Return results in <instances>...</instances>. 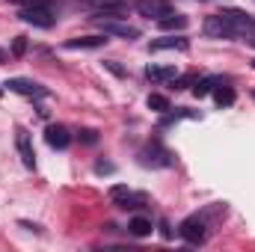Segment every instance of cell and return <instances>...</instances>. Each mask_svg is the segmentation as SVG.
<instances>
[{
  "instance_id": "1",
  "label": "cell",
  "mask_w": 255,
  "mask_h": 252,
  "mask_svg": "<svg viewBox=\"0 0 255 252\" xmlns=\"http://www.w3.org/2000/svg\"><path fill=\"white\" fill-rule=\"evenodd\" d=\"M136 157H139L142 166H151V169H166V166H172V151H169L166 145H160L157 139H154V142H145Z\"/></svg>"
},
{
  "instance_id": "2",
  "label": "cell",
  "mask_w": 255,
  "mask_h": 252,
  "mask_svg": "<svg viewBox=\"0 0 255 252\" xmlns=\"http://www.w3.org/2000/svg\"><path fill=\"white\" fill-rule=\"evenodd\" d=\"M18 18H21L24 24H33V27H42V30H48V27H54V21H57V15H54V9H51V3H45V6H21V12H18Z\"/></svg>"
},
{
  "instance_id": "3",
  "label": "cell",
  "mask_w": 255,
  "mask_h": 252,
  "mask_svg": "<svg viewBox=\"0 0 255 252\" xmlns=\"http://www.w3.org/2000/svg\"><path fill=\"white\" fill-rule=\"evenodd\" d=\"M110 202L116 208H122V211H133V208H142L148 199H145V193H136V190L125 187V184H113L110 187Z\"/></svg>"
},
{
  "instance_id": "4",
  "label": "cell",
  "mask_w": 255,
  "mask_h": 252,
  "mask_svg": "<svg viewBox=\"0 0 255 252\" xmlns=\"http://www.w3.org/2000/svg\"><path fill=\"white\" fill-rule=\"evenodd\" d=\"M95 24L104 30V36H119V39H139V30L136 27H130V24H122V21H116V18H95Z\"/></svg>"
},
{
  "instance_id": "5",
  "label": "cell",
  "mask_w": 255,
  "mask_h": 252,
  "mask_svg": "<svg viewBox=\"0 0 255 252\" xmlns=\"http://www.w3.org/2000/svg\"><path fill=\"white\" fill-rule=\"evenodd\" d=\"M6 86H9V92L30 95V98H48V95H51V92H48L42 83H36V80H27V77H9V80H6Z\"/></svg>"
},
{
  "instance_id": "6",
  "label": "cell",
  "mask_w": 255,
  "mask_h": 252,
  "mask_svg": "<svg viewBox=\"0 0 255 252\" xmlns=\"http://www.w3.org/2000/svg\"><path fill=\"white\" fill-rule=\"evenodd\" d=\"M15 145H18V154H21V163L27 169H36V151H33V136L27 127H15Z\"/></svg>"
},
{
  "instance_id": "7",
  "label": "cell",
  "mask_w": 255,
  "mask_h": 252,
  "mask_svg": "<svg viewBox=\"0 0 255 252\" xmlns=\"http://www.w3.org/2000/svg\"><path fill=\"white\" fill-rule=\"evenodd\" d=\"M202 30H205V36H211V39H235L232 24H229L220 12H217V15H208L205 24H202Z\"/></svg>"
},
{
  "instance_id": "8",
  "label": "cell",
  "mask_w": 255,
  "mask_h": 252,
  "mask_svg": "<svg viewBox=\"0 0 255 252\" xmlns=\"http://www.w3.org/2000/svg\"><path fill=\"white\" fill-rule=\"evenodd\" d=\"M178 232H181V238H184L187 244H202V241H205V220H202V217H187Z\"/></svg>"
},
{
  "instance_id": "9",
  "label": "cell",
  "mask_w": 255,
  "mask_h": 252,
  "mask_svg": "<svg viewBox=\"0 0 255 252\" xmlns=\"http://www.w3.org/2000/svg\"><path fill=\"white\" fill-rule=\"evenodd\" d=\"M148 51H190V39L184 36H163L148 45Z\"/></svg>"
},
{
  "instance_id": "10",
  "label": "cell",
  "mask_w": 255,
  "mask_h": 252,
  "mask_svg": "<svg viewBox=\"0 0 255 252\" xmlns=\"http://www.w3.org/2000/svg\"><path fill=\"white\" fill-rule=\"evenodd\" d=\"M45 139H48V145H51V148H68L71 133H68V127H63V125H48Z\"/></svg>"
},
{
  "instance_id": "11",
  "label": "cell",
  "mask_w": 255,
  "mask_h": 252,
  "mask_svg": "<svg viewBox=\"0 0 255 252\" xmlns=\"http://www.w3.org/2000/svg\"><path fill=\"white\" fill-rule=\"evenodd\" d=\"M101 45H107V36H77V39L65 42L68 51H89V48H101Z\"/></svg>"
},
{
  "instance_id": "12",
  "label": "cell",
  "mask_w": 255,
  "mask_h": 252,
  "mask_svg": "<svg viewBox=\"0 0 255 252\" xmlns=\"http://www.w3.org/2000/svg\"><path fill=\"white\" fill-rule=\"evenodd\" d=\"M139 12H142L145 18H163V15L172 12V6H169L166 0H142V3H139Z\"/></svg>"
},
{
  "instance_id": "13",
  "label": "cell",
  "mask_w": 255,
  "mask_h": 252,
  "mask_svg": "<svg viewBox=\"0 0 255 252\" xmlns=\"http://www.w3.org/2000/svg\"><path fill=\"white\" fill-rule=\"evenodd\" d=\"M92 9H98V12H104L107 18H119L122 12H125V0H86Z\"/></svg>"
},
{
  "instance_id": "14",
  "label": "cell",
  "mask_w": 255,
  "mask_h": 252,
  "mask_svg": "<svg viewBox=\"0 0 255 252\" xmlns=\"http://www.w3.org/2000/svg\"><path fill=\"white\" fill-rule=\"evenodd\" d=\"M175 65H148L145 68V77L148 80H157V83H163V80H175Z\"/></svg>"
},
{
  "instance_id": "15",
  "label": "cell",
  "mask_w": 255,
  "mask_h": 252,
  "mask_svg": "<svg viewBox=\"0 0 255 252\" xmlns=\"http://www.w3.org/2000/svg\"><path fill=\"white\" fill-rule=\"evenodd\" d=\"M157 24H160V30H184V27H187V15H181V12H169V15L157 18Z\"/></svg>"
},
{
  "instance_id": "16",
  "label": "cell",
  "mask_w": 255,
  "mask_h": 252,
  "mask_svg": "<svg viewBox=\"0 0 255 252\" xmlns=\"http://www.w3.org/2000/svg\"><path fill=\"white\" fill-rule=\"evenodd\" d=\"M220 83H223L220 77H205V80H199V83L193 86V95H196V98H205V95H208V92H214Z\"/></svg>"
},
{
  "instance_id": "17",
  "label": "cell",
  "mask_w": 255,
  "mask_h": 252,
  "mask_svg": "<svg viewBox=\"0 0 255 252\" xmlns=\"http://www.w3.org/2000/svg\"><path fill=\"white\" fill-rule=\"evenodd\" d=\"M128 229H130V235L145 238V235H151V220H145V217H133V220L128 223Z\"/></svg>"
},
{
  "instance_id": "18",
  "label": "cell",
  "mask_w": 255,
  "mask_h": 252,
  "mask_svg": "<svg viewBox=\"0 0 255 252\" xmlns=\"http://www.w3.org/2000/svg\"><path fill=\"white\" fill-rule=\"evenodd\" d=\"M214 101H217L220 107L235 104V89H232V86H217V89H214Z\"/></svg>"
},
{
  "instance_id": "19",
  "label": "cell",
  "mask_w": 255,
  "mask_h": 252,
  "mask_svg": "<svg viewBox=\"0 0 255 252\" xmlns=\"http://www.w3.org/2000/svg\"><path fill=\"white\" fill-rule=\"evenodd\" d=\"M148 110L166 113V110H172V107H169V98H166V95H148Z\"/></svg>"
},
{
  "instance_id": "20",
  "label": "cell",
  "mask_w": 255,
  "mask_h": 252,
  "mask_svg": "<svg viewBox=\"0 0 255 252\" xmlns=\"http://www.w3.org/2000/svg\"><path fill=\"white\" fill-rule=\"evenodd\" d=\"M24 51H27V39H24V36H15V42H12V57H24Z\"/></svg>"
},
{
  "instance_id": "21",
  "label": "cell",
  "mask_w": 255,
  "mask_h": 252,
  "mask_svg": "<svg viewBox=\"0 0 255 252\" xmlns=\"http://www.w3.org/2000/svg\"><path fill=\"white\" fill-rule=\"evenodd\" d=\"M80 139H83V142H89V145H92V142H98V133H95V130H92V127H86V130H80Z\"/></svg>"
},
{
  "instance_id": "22",
  "label": "cell",
  "mask_w": 255,
  "mask_h": 252,
  "mask_svg": "<svg viewBox=\"0 0 255 252\" xmlns=\"http://www.w3.org/2000/svg\"><path fill=\"white\" fill-rule=\"evenodd\" d=\"M113 169H116L113 163H98V166H95V172H98V175H104V172H113Z\"/></svg>"
},
{
  "instance_id": "23",
  "label": "cell",
  "mask_w": 255,
  "mask_h": 252,
  "mask_svg": "<svg viewBox=\"0 0 255 252\" xmlns=\"http://www.w3.org/2000/svg\"><path fill=\"white\" fill-rule=\"evenodd\" d=\"M12 3H21V6H45L48 0H12Z\"/></svg>"
},
{
  "instance_id": "24",
  "label": "cell",
  "mask_w": 255,
  "mask_h": 252,
  "mask_svg": "<svg viewBox=\"0 0 255 252\" xmlns=\"http://www.w3.org/2000/svg\"><path fill=\"white\" fill-rule=\"evenodd\" d=\"M104 65H107V68H110L113 74H119V77H125V71H122V65H116L113 60H110V63H104Z\"/></svg>"
},
{
  "instance_id": "25",
  "label": "cell",
  "mask_w": 255,
  "mask_h": 252,
  "mask_svg": "<svg viewBox=\"0 0 255 252\" xmlns=\"http://www.w3.org/2000/svg\"><path fill=\"white\" fill-rule=\"evenodd\" d=\"M160 235H163V238H172V229H169L166 220H160Z\"/></svg>"
},
{
  "instance_id": "26",
  "label": "cell",
  "mask_w": 255,
  "mask_h": 252,
  "mask_svg": "<svg viewBox=\"0 0 255 252\" xmlns=\"http://www.w3.org/2000/svg\"><path fill=\"white\" fill-rule=\"evenodd\" d=\"M3 60H6V54H3V51H0V63H3Z\"/></svg>"
},
{
  "instance_id": "27",
  "label": "cell",
  "mask_w": 255,
  "mask_h": 252,
  "mask_svg": "<svg viewBox=\"0 0 255 252\" xmlns=\"http://www.w3.org/2000/svg\"><path fill=\"white\" fill-rule=\"evenodd\" d=\"M247 42H250V45H255V36H253V39H247Z\"/></svg>"
},
{
  "instance_id": "28",
  "label": "cell",
  "mask_w": 255,
  "mask_h": 252,
  "mask_svg": "<svg viewBox=\"0 0 255 252\" xmlns=\"http://www.w3.org/2000/svg\"><path fill=\"white\" fill-rule=\"evenodd\" d=\"M253 68H255V60H253Z\"/></svg>"
},
{
  "instance_id": "29",
  "label": "cell",
  "mask_w": 255,
  "mask_h": 252,
  "mask_svg": "<svg viewBox=\"0 0 255 252\" xmlns=\"http://www.w3.org/2000/svg\"><path fill=\"white\" fill-rule=\"evenodd\" d=\"M0 95H3V89H0Z\"/></svg>"
}]
</instances>
